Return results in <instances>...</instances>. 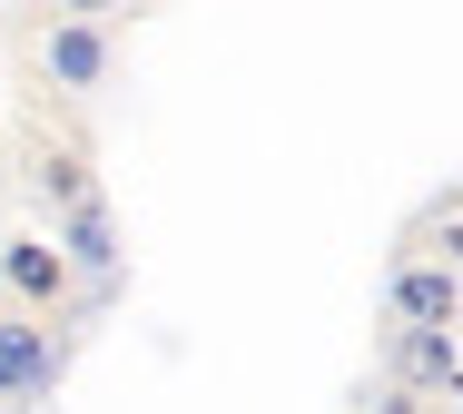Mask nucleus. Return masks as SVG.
<instances>
[{
	"label": "nucleus",
	"mask_w": 463,
	"mask_h": 414,
	"mask_svg": "<svg viewBox=\"0 0 463 414\" xmlns=\"http://www.w3.org/2000/svg\"><path fill=\"white\" fill-rule=\"evenodd\" d=\"M384 306L404 315V325H454V315H463V277L434 257V247H404L394 277H384Z\"/></svg>",
	"instance_id": "obj_2"
},
{
	"label": "nucleus",
	"mask_w": 463,
	"mask_h": 414,
	"mask_svg": "<svg viewBox=\"0 0 463 414\" xmlns=\"http://www.w3.org/2000/svg\"><path fill=\"white\" fill-rule=\"evenodd\" d=\"M454 385H463L454 325H404V315H394V335H384V395H394V405H434V395H454Z\"/></svg>",
	"instance_id": "obj_1"
},
{
	"label": "nucleus",
	"mask_w": 463,
	"mask_h": 414,
	"mask_svg": "<svg viewBox=\"0 0 463 414\" xmlns=\"http://www.w3.org/2000/svg\"><path fill=\"white\" fill-rule=\"evenodd\" d=\"M70 257H60V237H0V287L20 296V306H40V315H60L70 306Z\"/></svg>",
	"instance_id": "obj_5"
},
{
	"label": "nucleus",
	"mask_w": 463,
	"mask_h": 414,
	"mask_svg": "<svg viewBox=\"0 0 463 414\" xmlns=\"http://www.w3.org/2000/svg\"><path fill=\"white\" fill-rule=\"evenodd\" d=\"M40 198H50V207L90 198V158H80V148H50V158H40Z\"/></svg>",
	"instance_id": "obj_8"
},
{
	"label": "nucleus",
	"mask_w": 463,
	"mask_h": 414,
	"mask_svg": "<svg viewBox=\"0 0 463 414\" xmlns=\"http://www.w3.org/2000/svg\"><path fill=\"white\" fill-rule=\"evenodd\" d=\"M40 80H50L60 99H90L99 80H109V30H99L90 10L50 20V40H40Z\"/></svg>",
	"instance_id": "obj_4"
},
{
	"label": "nucleus",
	"mask_w": 463,
	"mask_h": 414,
	"mask_svg": "<svg viewBox=\"0 0 463 414\" xmlns=\"http://www.w3.org/2000/svg\"><path fill=\"white\" fill-rule=\"evenodd\" d=\"M60 257H70V267H90V277H118V257H128V247H118V217H109L99 188L60 207Z\"/></svg>",
	"instance_id": "obj_6"
},
{
	"label": "nucleus",
	"mask_w": 463,
	"mask_h": 414,
	"mask_svg": "<svg viewBox=\"0 0 463 414\" xmlns=\"http://www.w3.org/2000/svg\"><path fill=\"white\" fill-rule=\"evenodd\" d=\"M414 247H434V257L463 277V188H454V198H434L424 217H414Z\"/></svg>",
	"instance_id": "obj_7"
},
{
	"label": "nucleus",
	"mask_w": 463,
	"mask_h": 414,
	"mask_svg": "<svg viewBox=\"0 0 463 414\" xmlns=\"http://www.w3.org/2000/svg\"><path fill=\"white\" fill-rule=\"evenodd\" d=\"M60 375H70V345L40 325V306H30V315H0V395L20 405V395H50Z\"/></svg>",
	"instance_id": "obj_3"
},
{
	"label": "nucleus",
	"mask_w": 463,
	"mask_h": 414,
	"mask_svg": "<svg viewBox=\"0 0 463 414\" xmlns=\"http://www.w3.org/2000/svg\"><path fill=\"white\" fill-rule=\"evenodd\" d=\"M60 10H90V20H99V10H109V0H60Z\"/></svg>",
	"instance_id": "obj_9"
}]
</instances>
